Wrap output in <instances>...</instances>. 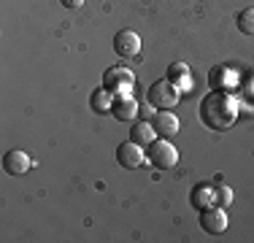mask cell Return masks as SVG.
Masks as SVG:
<instances>
[{"instance_id": "cell-1", "label": "cell", "mask_w": 254, "mask_h": 243, "mask_svg": "<svg viewBox=\"0 0 254 243\" xmlns=\"http://www.w3.org/2000/svg\"><path fill=\"white\" fill-rule=\"evenodd\" d=\"M238 100H235L225 89H216V92H208L200 100V122L208 130H230L238 119Z\"/></svg>"}, {"instance_id": "cell-9", "label": "cell", "mask_w": 254, "mask_h": 243, "mask_svg": "<svg viewBox=\"0 0 254 243\" xmlns=\"http://www.w3.org/2000/svg\"><path fill=\"white\" fill-rule=\"evenodd\" d=\"M152 127L157 138H173L179 132V117L173 111H157L152 117Z\"/></svg>"}, {"instance_id": "cell-3", "label": "cell", "mask_w": 254, "mask_h": 243, "mask_svg": "<svg viewBox=\"0 0 254 243\" xmlns=\"http://www.w3.org/2000/svg\"><path fill=\"white\" fill-rule=\"evenodd\" d=\"M146 157H149V162H152L154 168L168 170V168H173L179 162V149L168 141V138H154V141L149 143Z\"/></svg>"}, {"instance_id": "cell-15", "label": "cell", "mask_w": 254, "mask_h": 243, "mask_svg": "<svg viewBox=\"0 0 254 243\" xmlns=\"http://www.w3.org/2000/svg\"><path fill=\"white\" fill-rule=\"evenodd\" d=\"M235 27H238L244 35H254V5L244 8L238 16H235Z\"/></svg>"}, {"instance_id": "cell-18", "label": "cell", "mask_w": 254, "mask_h": 243, "mask_svg": "<svg viewBox=\"0 0 254 243\" xmlns=\"http://www.w3.org/2000/svg\"><path fill=\"white\" fill-rule=\"evenodd\" d=\"M138 114H141L143 119H149V122H152V117H154V106H149V108H141Z\"/></svg>"}, {"instance_id": "cell-14", "label": "cell", "mask_w": 254, "mask_h": 243, "mask_svg": "<svg viewBox=\"0 0 254 243\" xmlns=\"http://www.w3.org/2000/svg\"><path fill=\"white\" fill-rule=\"evenodd\" d=\"M111 103H114V100H111V92H108V89L103 87V84H100L98 89H95L92 95H89V108H92L95 114H106V111H111Z\"/></svg>"}, {"instance_id": "cell-4", "label": "cell", "mask_w": 254, "mask_h": 243, "mask_svg": "<svg viewBox=\"0 0 254 243\" xmlns=\"http://www.w3.org/2000/svg\"><path fill=\"white\" fill-rule=\"evenodd\" d=\"M132 84H135V76H132V70H127L125 65H114V68H108L103 73V87H106L114 97L130 95Z\"/></svg>"}, {"instance_id": "cell-5", "label": "cell", "mask_w": 254, "mask_h": 243, "mask_svg": "<svg viewBox=\"0 0 254 243\" xmlns=\"http://www.w3.org/2000/svg\"><path fill=\"white\" fill-rule=\"evenodd\" d=\"M117 162L122 168H127V170H135V168H141L143 162H146V151H143V146H138V143H132V141L119 143Z\"/></svg>"}, {"instance_id": "cell-2", "label": "cell", "mask_w": 254, "mask_h": 243, "mask_svg": "<svg viewBox=\"0 0 254 243\" xmlns=\"http://www.w3.org/2000/svg\"><path fill=\"white\" fill-rule=\"evenodd\" d=\"M179 89L173 87L168 78H160V81H154L152 87H149V106H154L157 111H171V108H176V103H179Z\"/></svg>"}, {"instance_id": "cell-11", "label": "cell", "mask_w": 254, "mask_h": 243, "mask_svg": "<svg viewBox=\"0 0 254 243\" xmlns=\"http://www.w3.org/2000/svg\"><path fill=\"white\" fill-rule=\"evenodd\" d=\"M165 78L179 89V92H192V87H195L192 73H190V65H184V62H173L171 68H168V76Z\"/></svg>"}, {"instance_id": "cell-12", "label": "cell", "mask_w": 254, "mask_h": 243, "mask_svg": "<svg viewBox=\"0 0 254 243\" xmlns=\"http://www.w3.org/2000/svg\"><path fill=\"white\" fill-rule=\"evenodd\" d=\"M192 208H197V211H205V208H211V205L216 203V189L211 184H197L195 189H192Z\"/></svg>"}, {"instance_id": "cell-10", "label": "cell", "mask_w": 254, "mask_h": 243, "mask_svg": "<svg viewBox=\"0 0 254 243\" xmlns=\"http://www.w3.org/2000/svg\"><path fill=\"white\" fill-rule=\"evenodd\" d=\"M138 111H141V108H138V103H135L132 95H117L114 103H111V114H114V119H119V122L135 119Z\"/></svg>"}, {"instance_id": "cell-13", "label": "cell", "mask_w": 254, "mask_h": 243, "mask_svg": "<svg viewBox=\"0 0 254 243\" xmlns=\"http://www.w3.org/2000/svg\"><path fill=\"white\" fill-rule=\"evenodd\" d=\"M154 138H157V132H154V127H152V122H149V119L135 122V124H132V130H130V141L132 143H138V146H143V149H146Z\"/></svg>"}, {"instance_id": "cell-17", "label": "cell", "mask_w": 254, "mask_h": 243, "mask_svg": "<svg viewBox=\"0 0 254 243\" xmlns=\"http://www.w3.org/2000/svg\"><path fill=\"white\" fill-rule=\"evenodd\" d=\"M60 3H63L65 8H81V5H84V0H60Z\"/></svg>"}, {"instance_id": "cell-6", "label": "cell", "mask_w": 254, "mask_h": 243, "mask_svg": "<svg viewBox=\"0 0 254 243\" xmlns=\"http://www.w3.org/2000/svg\"><path fill=\"white\" fill-rule=\"evenodd\" d=\"M114 52H117L119 57H135V54L141 52V35H138L135 30H119V33L114 35Z\"/></svg>"}, {"instance_id": "cell-8", "label": "cell", "mask_w": 254, "mask_h": 243, "mask_svg": "<svg viewBox=\"0 0 254 243\" xmlns=\"http://www.w3.org/2000/svg\"><path fill=\"white\" fill-rule=\"evenodd\" d=\"M30 168H33V160L22 149H11L3 154V170L8 176H25Z\"/></svg>"}, {"instance_id": "cell-7", "label": "cell", "mask_w": 254, "mask_h": 243, "mask_svg": "<svg viewBox=\"0 0 254 243\" xmlns=\"http://www.w3.org/2000/svg\"><path fill=\"white\" fill-rule=\"evenodd\" d=\"M200 227H203L208 235L225 233V230H227V214H225V208H216V205H211V208L200 211Z\"/></svg>"}, {"instance_id": "cell-16", "label": "cell", "mask_w": 254, "mask_h": 243, "mask_svg": "<svg viewBox=\"0 0 254 243\" xmlns=\"http://www.w3.org/2000/svg\"><path fill=\"white\" fill-rule=\"evenodd\" d=\"M216 200H219L222 205H230L233 203V189H230V186H219V189H216Z\"/></svg>"}]
</instances>
